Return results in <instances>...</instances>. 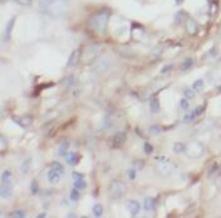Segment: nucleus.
Instances as JSON below:
<instances>
[{
    "label": "nucleus",
    "mask_w": 221,
    "mask_h": 218,
    "mask_svg": "<svg viewBox=\"0 0 221 218\" xmlns=\"http://www.w3.org/2000/svg\"><path fill=\"white\" fill-rule=\"evenodd\" d=\"M39 7L48 15L60 18L68 13L69 0H39Z\"/></svg>",
    "instance_id": "obj_1"
},
{
    "label": "nucleus",
    "mask_w": 221,
    "mask_h": 218,
    "mask_svg": "<svg viewBox=\"0 0 221 218\" xmlns=\"http://www.w3.org/2000/svg\"><path fill=\"white\" fill-rule=\"evenodd\" d=\"M109 16L110 14L108 11H99V13L94 14L93 16H90V19L88 22V25L97 30V32H104L107 28V24L109 20Z\"/></svg>",
    "instance_id": "obj_2"
},
{
    "label": "nucleus",
    "mask_w": 221,
    "mask_h": 218,
    "mask_svg": "<svg viewBox=\"0 0 221 218\" xmlns=\"http://www.w3.org/2000/svg\"><path fill=\"white\" fill-rule=\"evenodd\" d=\"M126 190H127V187L122 180H113L112 183L109 184V188H108L109 197L112 199L122 198L126 194Z\"/></svg>",
    "instance_id": "obj_3"
},
{
    "label": "nucleus",
    "mask_w": 221,
    "mask_h": 218,
    "mask_svg": "<svg viewBox=\"0 0 221 218\" xmlns=\"http://www.w3.org/2000/svg\"><path fill=\"white\" fill-rule=\"evenodd\" d=\"M157 170L162 175H171L176 170V165L174 164V161L166 158H161L158 159V163H157Z\"/></svg>",
    "instance_id": "obj_4"
},
{
    "label": "nucleus",
    "mask_w": 221,
    "mask_h": 218,
    "mask_svg": "<svg viewBox=\"0 0 221 218\" xmlns=\"http://www.w3.org/2000/svg\"><path fill=\"white\" fill-rule=\"evenodd\" d=\"M79 60H81V51L79 49H74L70 56L68 58V63H67V67H74L79 63Z\"/></svg>",
    "instance_id": "obj_5"
},
{
    "label": "nucleus",
    "mask_w": 221,
    "mask_h": 218,
    "mask_svg": "<svg viewBox=\"0 0 221 218\" xmlns=\"http://www.w3.org/2000/svg\"><path fill=\"white\" fill-rule=\"evenodd\" d=\"M126 207H127V211L130 212L132 216H137L139 213V211H141L139 202L138 201H134V199H132V201H128Z\"/></svg>",
    "instance_id": "obj_6"
},
{
    "label": "nucleus",
    "mask_w": 221,
    "mask_h": 218,
    "mask_svg": "<svg viewBox=\"0 0 221 218\" xmlns=\"http://www.w3.org/2000/svg\"><path fill=\"white\" fill-rule=\"evenodd\" d=\"M127 140V135H126V132L125 131H119L117 132L114 136H113V144L116 145V146H121V145H123Z\"/></svg>",
    "instance_id": "obj_7"
},
{
    "label": "nucleus",
    "mask_w": 221,
    "mask_h": 218,
    "mask_svg": "<svg viewBox=\"0 0 221 218\" xmlns=\"http://www.w3.org/2000/svg\"><path fill=\"white\" fill-rule=\"evenodd\" d=\"M60 174L59 172H57L55 169H50V170L48 172V180H49V183H52V184H57L58 181L60 180Z\"/></svg>",
    "instance_id": "obj_8"
},
{
    "label": "nucleus",
    "mask_w": 221,
    "mask_h": 218,
    "mask_svg": "<svg viewBox=\"0 0 221 218\" xmlns=\"http://www.w3.org/2000/svg\"><path fill=\"white\" fill-rule=\"evenodd\" d=\"M13 197V189L9 185H0V198L9 199Z\"/></svg>",
    "instance_id": "obj_9"
},
{
    "label": "nucleus",
    "mask_w": 221,
    "mask_h": 218,
    "mask_svg": "<svg viewBox=\"0 0 221 218\" xmlns=\"http://www.w3.org/2000/svg\"><path fill=\"white\" fill-rule=\"evenodd\" d=\"M65 160L69 165H77L78 161H79V156L76 153H70V151H68V154L65 155Z\"/></svg>",
    "instance_id": "obj_10"
},
{
    "label": "nucleus",
    "mask_w": 221,
    "mask_h": 218,
    "mask_svg": "<svg viewBox=\"0 0 221 218\" xmlns=\"http://www.w3.org/2000/svg\"><path fill=\"white\" fill-rule=\"evenodd\" d=\"M155 205H156L155 198H151V197H146L145 198V201H143V208L146 211H153V209H155Z\"/></svg>",
    "instance_id": "obj_11"
},
{
    "label": "nucleus",
    "mask_w": 221,
    "mask_h": 218,
    "mask_svg": "<svg viewBox=\"0 0 221 218\" xmlns=\"http://www.w3.org/2000/svg\"><path fill=\"white\" fill-rule=\"evenodd\" d=\"M186 30L188 34H195L197 32V24H196V22L194 19H188L186 22Z\"/></svg>",
    "instance_id": "obj_12"
},
{
    "label": "nucleus",
    "mask_w": 221,
    "mask_h": 218,
    "mask_svg": "<svg viewBox=\"0 0 221 218\" xmlns=\"http://www.w3.org/2000/svg\"><path fill=\"white\" fill-rule=\"evenodd\" d=\"M11 170H4L3 174H1V178H0V180H1L3 185H9L10 180H11Z\"/></svg>",
    "instance_id": "obj_13"
},
{
    "label": "nucleus",
    "mask_w": 221,
    "mask_h": 218,
    "mask_svg": "<svg viewBox=\"0 0 221 218\" xmlns=\"http://www.w3.org/2000/svg\"><path fill=\"white\" fill-rule=\"evenodd\" d=\"M14 23H15V18H11V20H9V23L7 24V27H5V40H8L10 38V34H11V30H13Z\"/></svg>",
    "instance_id": "obj_14"
},
{
    "label": "nucleus",
    "mask_w": 221,
    "mask_h": 218,
    "mask_svg": "<svg viewBox=\"0 0 221 218\" xmlns=\"http://www.w3.org/2000/svg\"><path fill=\"white\" fill-rule=\"evenodd\" d=\"M186 145L183 143H175L174 145V151L176 154H182V153H186Z\"/></svg>",
    "instance_id": "obj_15"
},
{
    "label": "nucleus",
    "mask_w": 221,
    "mask_h": 218,
    "mask_svg": "<svg viewBox=\"0 0 221 218\" xmlns=\"http://www.w3.org/2000/svg\"><path fill=\"white\" fill-rule=\"evenodd\" d=\"M85 187H87V181L84 180V178H77V179H74V188L82 190V189L85 188Z\"/></svg>",
    "instance_id": "obj_16"
},
{
    "label": "nucleus",
    "mask_w": 221,
    "mask_h": 218,
    "mask_svg": "<svg viewBox=\"0 0 221 218\" xmlns=\"http://www.w3.org/2000/svg\"><path fill=\"white\" fill-rule=\"evenodd\" d=\"M150 110L152 113H157L159 111V104H158L157 99H152L150 101Z\"/></svg>",
    "instance_id": "obj_17"
},
{
    "label": "nucleus",
    "mask_w": 221,
    "mask_h": 218,
    "mask_svg": "<svg viewBox=\"0 0 221 218\" xmlns=\"http://www.w3.org/2000/svg\"><path fill=\"white\" fill-rule=\"evenodd\" d=\"M194 66V59L192 58H187V59H185L183 62L181 63V69L182 71H186V69H188V68H191Z\"/></svg>",
    "instance_id": "obj_18"
},
{
    "label": "nucleus",
    "mask_w": 221,
    "mask_h": 218,
    "mask_svg": "<svg viewBox=\"0 0 221 218\" xmlns=\"http://www.w3.org/2000/svg\"><path fill=\"white\" fill-rule=\"evenodd\" d=\"M63 82H64V86L65 87H73L76 84V77L73 76V75H70V76L67 77Z\"/></svg>",
    "instance_id": "obj_19"
},
{
    "label": "nucleus",
    "mask_w": 221,
    "mask_h": 218,
    "mask_svg": "<svg viewBox=\"0 0 221 218\" xmlns=\"http://www.w3.org/2000/svg\"><path fill=\"white\" fill-rule=\"evenodd\" d=\"M93 214H94V217H102V214H103V207L102 205L98 203V204H94L93 205Z\"/></svg>",
    "instance_id": "obj_20"
},
{
    "label": "nucleus",
    "mask_w": 221,
    "mask_h": 218,
    "mask_svg": "<svg viewBox=\"0 0 221 218\" xmlns=\"http://www.w3.org/2000/svg\"><path fill=\"white\" fill-rule=\"evenodd\" d=\"M205 86V82L204 80H196L194 83H192V90L194 91H201Z\"/></svg>",
    "instance_id": "obj_21"
},
{
    "label": "nucleus",
    "mask_w": 221,
    "mask_h": 218,
    "mask_svg": "<svg viewBox=\"0 0 221 218\" xmlns=\"http://www.w3.org/2000/svg\"><path fill=\"white\" fill-rule=\"evenodd\" d=\"M69 198L72 199V201H78V199L81 198V190L77 189V188H73V189L70 190Z\"/></svg>",
    "instance_id": "obj_22"
},
{
    "label": "nucleus",
    "mask_w": 221,
    "mask_h": 218,
    "mask_svg": "<svg viewBox=\"0 0 221 218\" xmlns=\"http://www.w3.org/2000/svg\"><path fill=\"white\" fill-rule=\"evenodd\" d=\"M183 96H185L187 100H192V99H195L196 93H195V91L192 88H185L183 90Z\"/></svg>",
    "instance_id": "obj_23"
},
{
    "label": "nucleus",
    "mask_w": 221,
    "mask_h": 218,
    "mask_svg": "<svg viewBox=\"0 0 221 218\" xmlns=\"http://www.w3.org/2000/svg\"><path fill=\"white\" fill-rule=\"evenodd\" d=\"M9 217H14V218H23L25 217V212L22 211V209H15L11 213H9Z\"/></svg>",
    "instance_id": "obj_24"
},
{
    "label": "nucleus",
    "mask_w": 221,
    "mask_h": 218,
    "mask_svg": "<svg viewBox=\"0 0 221 218\" xmlns=\"http://www.w3.org/2000/svg\"><path fill=\"white\" fill-rule=\"evenodd\" d=\"M196 119V115H195V111H191V112H188L185 117H183V122L185 124H188V122H191L192 120Z\"/></svg>",
    "instance_id": "obj_25"
},
{
    "label": "nucleus",
    "mask_w": 221,
    "mask_h": 218,
    "mask_svg": "<svg viewBox=\"0 0 221 218\" xmlns=\"http://www.w3.org/2000/svg\"><path fill=\"white\" fill-rule=\"evenodd\" d=\"M52 168L53 169H55V170H57V172H59L60 174H64V166L62 165V164H60V163H58V161H54L53 163V165H52Z\"/></svg>",
    "instance_id": "obj_26"
},
{
    "label": "nucleus",
    "mask_w": 221,
    "mask_h": 218,
    "mask_svg": "<svg viewBox=\"0 0 221 218\" xmlns=\"http://www.w3.org/2000/svg\"><path fill=\"white\" fill-rule=\"evenodd\" d=\"M148 131L151 132V134H153V135H158V134H161L162 132V128L161 126H151V128L148 129Z\"/></svg>",
    "instance_id": "obj_27"
},
{
    "label": "nucleus",
    "mask_w": 221,
    "mask_h": 218,
    "mask_svg": "<svg viewBox=\"0 0 221 218\" xmlns=\"http://www.w3.org/2000/svg\"><path fill=\"white\" fill-rule=\"evenodd\" d=\"M188 106H190L188 100H187L186 97H185V99H181V101H180V107L182 108V110H187Z\"/></svg>",
    "instance_id": "obj_28"
},
{
    "label": "nucleus",
    "mask_w": 221,
    "mask_h": 218,
    "mask_svg": "<svg viewBox=\"0 0 221 218\" xmlns=\"http://www.w3.org/2000/svg\"><path fill=\"white\" fill-rule=\"evenodd\" d=\"M143 150H145V153H146V154H151L152 151H153V146H152L151 144L146 143V144L143 145Z\"/></svg>",
    "instance_id": "obj_29"
},
{
    "label": "nucleus",
    "mask_w": 221,
    "mask_h": 218,
    "mask_svg": "<svg viewBox=\"0 0 221 218\" xmlns=\"http://www.w3.org/2000/svg\"><path fill=\"white\" fill-rule=\"evenodd\" d=\"M15 3L23 5V7H29V5H32V0H15Z\"/></svg>",
    "instance_id": "obj_30"
},
{
    "label": "nucleus",
    "mask_w": 221,
    "mask_h": 218,
    "mask_svg": "<svg viewBox=\"0 0 221 218\" xmlns=\"http://www.w3.org/2000/svg\"><path fill=\"white\" fill-rule=\"evenodd\" d=\"M127 177L131 180H133L136 178V170H134V169H127Z\"/></svg>",
    "instance_id": "obj_31"
},
{
    "label": "nucleus",
    "mask_w": 221,
    "mask_h": 218,
    "mask_svg": "<svg viewBox=\"0 0 221 218\" xmlns=\"http://www.w3.org/2000/svg\"><path fill=\"white\" fill-rule=\"evenodd\" d=\"M32 193H33V194H38V193H39L38 183H36V181H33V183H32Z\"/></svg>",
    "instance_id": "obj_32"
},
{
    "label": "nucleus",
    "mask_w": 221,
    "mask_h": 218,
    "mask_svg": "<svg viewBox=\"0 0 221 218\" xmlns=\"http://www.w3.org/2000/svg\"><path fill=\"white\" fill-rule=\"evenodd\" d=\"M174 68V66L172 64H167L166 67H163L162 69H161V75H166V73H168V71H171Z\"/></svg>",
    "instance_id": "obj_33"
},
{
    "label": "nucleus",
    "mask_w": 221,
    "mask_h": 218,
    "mask_svg": "<svg viewBox=\"0 0 221 218\" xmlns=\"http://www.w3.org/2000/svg\"><path fill=\"white\" fill-rule=\"evenodd\" d=\"M67 149H68V145H63L62 148L59 149V155H67V153H68V151H67Z\"/></svg>",
    "instance_id": "obj_34"
},
{
    "label": "nucleus",
    "mask_w": 221,
    "mask_h": 218,
    "mask_svg": "<svg viewBox=\"0 0 221 218\" xmlns=\"http://www.w3.org/2000/svg\"><path fill=\"white\" fill-rule=\"evenodd\" d=\"M29 164H30V159H28V160L24 161V164H23V166H22V170H23V173H24V174L27 173V169H28Z\"/></svg>",
    "instance_id": "obj_35"
},
{
    "label": "nucleus",
    "mask_w": 221,
    "mask_h": 218,
    "mask_svg": "<svg viewBox=\"0 0 221 218\" xmlns=\"http://www.w3.org/2000/svg\"><path fill=\"white\" fill-rule=\"evenodd\" d=\"M194 111H195V115H196V117H197V116H200V115L202 113V111H204V107H201V106H197V107H196Z\"/></svg>",
    "instance_id": "obj_36"
},
{
    "label": "nucleus",
    "mask_w": 221,
    "mask_h": 218,
    "mask_svg": "<svg viewBox=\"0 0 221 218\" xmlns=\"http://www.w3.org/2000/svg\"><path fill=\"white\" fill-rule=\"evenodd\" d=\"M77 178H84V175L81 173H73V179H77Z\"/></svg>",
    "instance_id": "obj_37"
},
{
    "label": "nucleus",
    "mask_w": 221,
    "mask_h": 218,
    "mask_svg": "<svg viewBox=\"0 0 221 218\" xmlns=\"http://www.w3.org/2000/svg\"><path fill=\"white\" fill-rule=\"evenodd\" d=\"M136 165H137L138 168H143V165H145V164H143V161L141 160V161H137V163H136Z\"/></svg>",
    "instance_id": "obj_38"
},
{
    "label": "nucleus",
    "mask_w": 221,
    "mask_h": 218,
    "mask_svg": "<svg viewBox=\"0 0 221 218\" xmlns=\"http://www.w3.org/2000/svg\"><path fill=\"white\" fill-rule=\"evenodd\" d=\"M1 214H3V211H1V209H0V217H1Z\"/></svg>",
    "instance_id": "obj_39"
}]
</instances>
